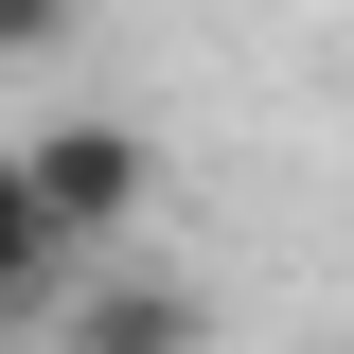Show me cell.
I'll return each mask as SVG.
<instances>
[{"mask_svg": "<svg viewBox=\"0 0 354 354\" xmlns=\"http://www.w3.org/2000/svg\"><path fill=\"white\" fill-rule=\"evenodd\" d=\"M18 177H36V213L71 230V248H106V230H142V195H160V142L106 124V106H71V124H18Z\"/></svg>", "mask_w": 354, "mask_h": 354, "instance_id": "6da1fadb", "label": "cell"}, {"mask_svg": "<svg viewBox=\"0 0 354 354\" xmlns=\"http://www.w3.org/2000/svg\"><path fill=\"white\" fill-rule=\"evenodd\" d=\"M71 230H53L36 213V177H18V142H0V319H53V301H71Z\"/></svg>", "mask_w": 354, "mask_h": 354, "instance_id": "7a4b0ae2", "label": "cell"}, {"mask_svg": "<svg viewBox=\"0 0 354 354\" xmlns=\"http://www.w3.org/2000/svg\"><path fill=\"white\" fill-rule=\"evenodd\" d=\"M71 337H88V354H177L195 301H177V283H71Z\"/></svg>", "mask_w": 354, "mask_h": 354, "instance_id": "3957f363", "label": "cell"}, {"mask_svg": "<svg viewBox=\"0 0 354 354\" xmlns=\"http://www.w3.org/2000/svg\"><path fill=\"white\" fill-rule=\"evenodd\" d=\"M88 36V0H0V71H36V53Z\"/></svg>", "mask_w": 354, "mask_h": 354, "instance_id": "277c9868", "label": "cell"}]
</instances>
